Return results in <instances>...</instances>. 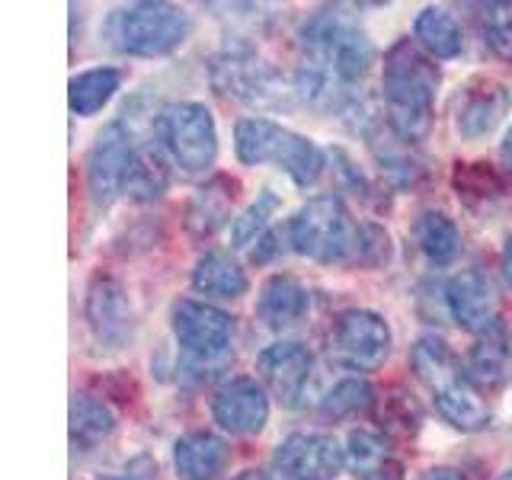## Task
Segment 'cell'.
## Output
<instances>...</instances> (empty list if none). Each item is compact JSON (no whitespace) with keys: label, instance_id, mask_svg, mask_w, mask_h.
Segmentation results:
<instances>
[{"label":"cell","instance_id":"obj_25","mask_svg":"<svg viewBox=\"0 0 512 480\" xmlns=\"http://www.w3.org/2000/svg\"><path fill=\"white\" fill-rule=\"evenodd\" d=\"M116 429V413L103 397L74 394L71 397V442L74 448H93Z\"/></svg>","mask_w":512,"mask_h":480},{"label":"cell","instance_id":"obj_2","mask_svg":"<svg viewBox=\"0 0 512 480\" xmlns=\"http://www.w3.org/2000/svg\"><path fill=\"white\" fill-rule=\"evenodd\" d=\"M442 74L420 45L400 39L388 48L381 64V93L388 125L400 141H420L432 125V103Z\"/></svg>","mask_w":512,"mask_h":480},{"label":"cell","instance_id":"obj_13","mask_svg":"<svg viewBox=\"0 0 512 480\" xmlns=\"http://www.w3.org/2000/svg\"><path fill=\"white\" fill-rule=\"evenodd\" d=\"M212 84L244 103H282V80L250 52H224L212 61Z\"/></svg>","mask_w":512,"mask_h":480},{"label":"cell","instance_id":"obj_17","mask_svg":"<svg viewBox=\"0 0 512 480\" xmlns=\"http://www.w3.org/2000/svg\"><path fill=\"white\" fill-rule=\"evenodd\" d=\"M432 400H436L439 416L461 432H477L490 423V410L484 404V397L471 384V378L464 375V368H455L452 375L439 378L432 384Z\"/></svg>","mask_w":512,"mask_h":480},{"label":"cell","instance_id":"obj_19","mask_svg":"<svg viewBox=\"0 0 512 480\" xmlns=\"http://www.w3.org/2000/svg\"><path fill=\"white\" fill-rule=\"evenodd\" d=\"M228 445L224 439H218L215 432H186V436L176 439L173 445V464L180 480H215L218 474H224L228 468Z\"/></svg>","mask_w":512,"mask_h":480},{"label":"cell","instance_id":"obj_5","mask_svg":"<svg viewBox=\"0 0 512 480\" xmlns=\"http://www.w3.org/2000/svg\"><path fill=\"white\" fill-rule=\"evenodd\" d=\"M157 138L164 151L183 173L199 176L215 167L218 157V128L205 103H170L157 116Z\"/></svg>","mask_w":512,"mask_h":480},{"label":"cell","instance_id":"obj_4","mask_svg":"<svg viewBox=\"0 0 512 480\" xmlns=\"http://www.w3.org/2000/svg\"><path fill=\"white\" fill-rule=\"evenodd\" d=\"M359 231L362 224L352 221L349 208L340 196H314L288 221V240H292V247L301 256L324 266L356 260Z\"/></svg>","mask_w":512,"mask_h":480},{"label":"cell","instance_id":"obj_29","mask_svg":"<svg viewBox=\"0 0 512 480\" xmlns=\"http://www.w3.org/2000/svg\"><path fill=\"white\" fill-rule=\"evenodd\" d=\"M276 208H279V196L272 189H263L260 196L231 221V247L244 250L250 244H260L269 228V218L276 215Z\"/></svg>","mask_w":512,"mask_h":480},{"label":"cell","instance_id":"obj_27","mask_svg":"<svg viewBox=\"0 0 512 480\" xmlns=\"http://www.w3.org/2000/svg\"><path fill=\"white\" fill-rule=\"evenodd\" d=\"M122 84V74L116 68H90L80 71L77 77H71V109L77 116H96L112 96H116Z\"/></svg>","mask_w":512,"mask_h":480},{"label":"cell","instance_id":"obj_22","mask_svg":"<svg viewBox=\"0 0 512 480\" xmlns=\"http://www.w3.org/2000/svg\"><path fill=\"white\" fill-rule=\"evenodd\" d=\"M413 36H416V45H420L432 61L458 58L464 48V32L458 20L442 7L420 10V16H416V23H413Z\"/></svg>","mask_w":512,"mask_h":480},{"label":"cell","instance_id":"obj_7","mask_svg":"<svg viewBox=\"0 0 512 480\" xmlns=\"http://www.w3.org/2000/svg\"><path fill=\"white\" fill-rule=\"evenodd\" d=\"M170 327L176 343L183 346L186 359L196 365H218L228 359L234 320L215 304H205L196 298H183L173 304Z\"/></svg>","mask_w":512,"mask_h":480},{"label":"cell","instance_id":"obj_18","mask_svg":"<svg viewBox=\"0 0 512 480\" xmlns=\"http://www.w3.org/2000/svg\"><path fill=\"white\" fill-rule=\"evenodd\" d=\"M343 455L356 480H404V464L391 452L388 439L372 429H352Z\"/></svg>","mask_w":512,"mask_h":480},{"label":"cell","instance_id":"obj_3","mask_svg":"<svg viewBox=\"0 0 512 480\" xmlns=\"http://www.w3.org/2000/svg\"><path fill=\"white\" fill-rule=\"evenodd\" d=\"M234 151L240 164L247 167H260V164L282 167L292 176V183L301 189L317 183V176L327 167L324 151L311 138L288 132L285 125L263 116H247L234 125Z\"/></svg>","mask_w":512,"mask_h":480},{"label":"cell","instance_id":"obj_20","mask_svg":"<svg viewBox=\"0 0 512 480\" xmlns=\"http://www.w3.org/2000/svg\"><path fill=\"white\" fill-rule=\"evenodd\" d=\"M308 311V288H304L295 276H272L263 282L260 298H256V317L263 320L266 327L282 330L292 327Z\"/></svg>","mask_w":512,"mask_h":480},{"label":"cell","instance_id":"obj_39","mask_svg":"<svg viewBox=\"0 0 512 480\" xmlns=\"http://www.w3.org/2000/svg\"><path fill=\"white\" fill-rule=\"evenodd\" d=\"M496 480H512V468H506V471H503L500 477H496Z\"/></svg>","mask_w":512,"mask_h":480},{"label":"cell","instance_id":"obj_36","mask_svg":"<svg viewBox=\"0 0 512 480\" xmlns=\"http://www.w3.org/2000/svg\"><path fill=\"white\" fill-rule=\"evenodd\" d=\"M420 480H468V477H461V474L452 471V468H429Z\"/></svg>","mask_w":512,"mask_h":480},{"label":"cell","instance_id":"obj_38","mask_svg":"<svg viewBox=\"0 0 512 480\" xmlns=\"http://www.w3.org/2000/svg\"><path fill=\"white\" fill-rule=\"evenodd\" d=\"M231 480H276V477L266 474V471H260V468H247V471H240V474L231 477Z\"/></svg>","mask_w":512,"mask_h":480},{"label":"cell","instance_id":"obj_32","mask_svg":"<svg viewBox=\"0 0 512 480\" xmlns=\"http://www.w3.org/2000/svg\"><path fill=\"white\" fill-rule=\"evenodd\" d=\"M484 42L496 58L512 64V4H493L484 10Z\"/></svg>","mask_w":512,"mask_h":480},{"label":"cell","instance_id":"obj_1","mask_svg":"<svg viewBox=\"0 0 512 480\" xmlns=\"http://www.w3.org/2000/svg\"><path fill=\"white\" fill-rule=\"evenodd\" d=\"M375 64V45L340 10L311 16L301 29V74L298 90L308 100H330V87L359 84Z\"/></svg>","mask_w":512,"mask_h":480},{"label":"cell","instance_id":"obj_31","mask_svg":"<svg viewBox=\"0 0 512 480\" xmlns=\"http://www.w3.org/2000/svg\"><path fill=\"white\" fill-rule=\"evenodd\" d=\"M375 404V391L365 378H343L327 397L320 400V413L327 420H343V416H356Z\"/></svg>","mask_w":512,"mask_h":480},{"label":"cell","instance_id":"obj_28","mask_svg":"<svg viewBox=\"0 0 512 480\" xmlns=\"http://www.w3.org/2000/svg\"><path fill=\"white\" fill-rule=\"evenodd\" d=\"M167 189V167L164 157L154 148H138L132 160V173H128L125 196H132L138 202H151L157 196H164Z\"/></svg>","mask_w":512,"mask_h":480},{"label":"cell","instance_id":"obj_14","mask_svg":"<svg viewBox=\"0 0 512 480\" xmlns=\"http://www.w3.org/2000/svg\"><path fill=\"white\" fill-rule=\"evenodd\" d=\"M256 372H260L263 384L282 400V404L295 407L311 384L314 356L304 343L282 340V343H272L260 352V359H256Z\"/></svg>","mask_w":512,"mask_h":480},{"label":"cell","instance_id":"obj_15","mask_svg":"<svg viewBox=\"0 0 512 480\" xmlns=\"http://www.w3.org/2000/svg\"><path fill=\"white\" fill-rule=\"evenodd\" d=\"M445 304L461 330L484 336L496 327V292L484 272L461 269L458 276L448 279Z\"/></svg>","mask_w":512,"mask_h":480},{"label":"cell","instance_id":"obj_30","mask_svg":"<svg viewBox=\"0 0 512 480\" xmlns=\"http://www.w3.org/2000/svg\"><path fill=\"white\" fill-rule=\"evenodd\" d=\"M410 365L416 378H420L426 388H432L439 378L452 375L455 368H461V362L455 359V352L448 349L445 340H439V336H420L410 352Z\"/></svg>","mask_w":512,"mask_h":480},{"label":"cell","instance_id":"obj_9","mask_svg":"<svg viewBox=\"0 0 512 480\" xmlns=\"http://www.w3.org/2000/svg\"><path fill=\"white\" fill-rule=\"evenodd\" d=\"M84 311H87V324L93 336L106 349H125L135 340V330H138L135 304L128 298L125 285L116 276H109V272H96L90 279Z\"/></svg>","mask_w":512,"mask_h":480},{"label":"cell","instance_id":"obj_12","mask_svg":"<svg viewBox=\"0 0 512 480\" xmlns=\"http://www.w3.org/2000/svg\"><path fill=\"white\" fill-rule=\"evenodd\" d=\"M212 420L231 436H260L269 423V394L256 378L224 381L212 397Z\"/></svg>","mask_w":512,"mask_h":480},{"label":"cell","instance_id":"obj_35","mask_svg":"<svg viewBox=\"0 0 512 480\" xmlns=\"http://www.w3.org/2000/svg\"><path fill=\"white\" fill-rule=\"evenodd\" d=\"M500 266H503V279L506 285L512 288V234L506 240V247H503V256H500Z\"/></svg>","mask_w":512,"mask_h":480},{"label":"cell","instance_id":"obj_16","mask_svg":"<svg viewBox=\"0 0 512 480\" xmlns=\"http://www.w3.org/2000/svg\"><path fill=\"white\" fill-rule=\"evenodd\" d=\"M509 106H512V90L503 80H474V84L458 96V106H455L458 135L468 141L487 138L493 128L506 119Z\"/></svg>","mask_w":512,"mask_h":480},{"label":"cell","instance_id":"obj_24","mask_svg":"<svg viewBox=\"0 0 512 480\" xmlns=\"http://www.w3.org/2000/svg\"><path fill=\"white\" fill-rule=\"evenodd\" d=\"M231 202H234V183L228 180L205 183L186 208V228L196 237L215 234L231 218Z\"/></svg>","mask_w":512,"mask_h":480},{"label":"cell","instance_id":"obj_26","mask_svg":"<svg viewBox=\"0 0 512 480\" xmlns=\"http://www.w3.org/2000/svg\"><path fill=\"white\" fill-rule=\"evenodd\" d=\"M416 244L429 256L432 263H452L455 256L461 253V231L458 224L448 218L445 212H436L429 208L420 218H416Z\"/></svg>","mask_w":512,"mask_h":480},{"label":"cell","instance_id":"obj_11","mask_svg":"<svg viewBox=\"0 0 512 480\" xmlns=\"http://www.w3.org/2000/svg\"><path fill=\"white\" fill-rule=\"evenodd\" d=\"M343 464V448L327 432H292L272 452V468L282 480H333Z\"/></svg>","mask_w":512,"mask_h":480},{"label":"cell","instance_id":"obj_33","mask_svg":"<svg viewBox=\"0 0 512 480\" xmlns=\"http://www.w3.org/2000/svg\"><path fill=\"white\" fill-rule=\"evenodd\" d=\"M391 256V240L384 234L378 224H362L359 231V253L356 260L365 266H381Z\"/></svg>","mask_w":512,"mask_h":480},{"label":"cell","instance_id":"obj_34","mask_svg":"<svg viewBox=\"0 0 512 480\" xmlns=\"http://www.w3.org/2000/svg\"><path fill=\"white\" fill-rule=\"evenodd\" d=\"M103 480H160V468L157 461L148 458V455H138L135 461H128V468L119 471V474H109Z\"/></svg>","mask_w":512,"mask_h":480},{"label":"cell","instance_id":"obj_37","mask_svg":"<svg viewBox=\"0 0 512 480\" xmlns=\"http://www.w3.org/2000/svg\"><path fill=\"white\" fill-rule=\"evenodd\" d=\"M500 160H503L506 173H512V125H509V132L503 135V144H500Z\"/></svg>","mask_w":512,"mask_h":480},{"label":"cell","instance_id":"obj_10","mask_svg":"<svg viewBox=\"0 0 512 480\" xmlns=\"http://www.w3.org/2000/svg\"><path fill=\"white\" fill-rule=\"evenodd\" d=\"M138 144L122 122H109L87 154V189L96 205H109L125 192Z\"/></svg>","mask_w":512,"mask_h":480},{"label":"cell","instance_id":"obj_23","mask_svg":"<svg viewBox=\"0 0 512 480\" xmlns=\"http://www.w3.org/2000/svg\"><path fill=\"white\" fill-rule=\"evenodd\" d=\"M464 375L471 378L477 391H493L506 384L509 378V343L500 330L484 333L468 352V365H464Z\"/></svg>","mask_w":512,"mask_h":480},{"label":"cell","instance_id":"obj_8","mask_svg":"<svg viewBox=\"0 0 512 480\" xmlns=\"http://www.w3.org/2000/svg\"><path fill=\"white\" fill-rule=\"evenodd\" d=\"M333 359L352 372H375L391 356V327L368 308H349L333 320L330 330Z\"/></svg>","mask_w":512,"mask_h":480},{"label":"cell","instance_id":"obj_21","mask_svg":"<svg viewBox=\"0 0 512 480\" xmlns=\"http://www.w3.org/2000/svg\"><path fill=\"white\" fill-rule=\"evenodd\" d=\"M247 272L240 269L234 256L221 250H208L199 256L196 269H192V288L212 298H240L247 292Z\"/></svg>","mask_w":512,"mask_h":480},{"label":"cell","instance_id":"obj_6","mask_svg":"<svg viewBox=\"0 0 512 480\" xmlns=\"http://www.w3.org/2000/svg\"><path fill=\"white\" fill-rule=\"evenodd\" d=\"M112 36L128 55L160 58L186 42L189 16L170 4H135L119 10L116 23H112Z\"/></svg>","mask_w":512,"mask_h":480}]
</instances>
